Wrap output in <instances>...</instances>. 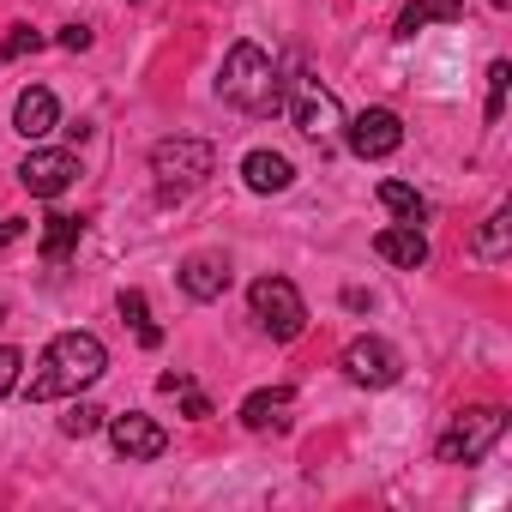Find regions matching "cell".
<instances>
[{
  "label": "cell",
  "instance_id": "obj_19",
  "mask_svg": "<svg viewBox=\"0 0 512 512\" xmlns=\"http://www.w3.org/2000/svg\"><path fill=\"white\" fill-rule=\"evenodd\" d=\"M506 229H512V211L500 205V211L476 229V241H470V247H476V260H500V253H506Z\"/></svg>",
  "mask_w": 512,
  "mask_h": 512
},
{
  "label": "cell",
  "instance_id": "obj_26",
  "mask_svg": "<svg viewBox=\"0 0 512 512\" xmlns=\"http://www.w3.org/2000/svg\"><path fill=\"white\" fill-rule=\"evenodd\" d=\"M61 49L85 55V49H91V25H67V31H61Z\"/></svg>",
  "mask_w": 512,
  "mask_h": 512
},
{
  "label": "cell",
  "instance_id": "obj_3",
  "mask_svg": "<svg viewBox=\"0 0 512 512\" xmlns=\"http://www.w3.org/2000/svg\"><path fill=\"white\" fill-rule=\"evenodd\" d=\"M247 308H253V320H260V332L278 338V344H296L308 332V302L296 296L290 278H260L247 290Z\"/></svg>",
  "mask_w": 512,
  "mask_h": 512
},
{
  "label": "cell",
  "instance_id": "obj_20",
  "mask_svg": "<svg viewBox=\"0 0 512 512\" xmlns=\"http://www.w3.org/2000/svg\"><path fill=\"white\" fill-rule=\"evenodd\" d=\"M121 320H133V332H139V344H145V350H157V344H163V332L145 320V296H139V290H127V296H121Z\"/></svg>",
  "mask_w": 512,
  "mask_h": 512
},
{
  "label": "cell",
  "instance_id": "obj_25",
  "mask_svg": "<svg viewBox=\"0 0 512 512\" xmlns=\"http://www.w3.org/2000/svg\"><path fill=\"white\" fill-rule=\"evenodd\" d=\"M181 410H187V422H205V416H211V398L193 392V386H181Z\"/></svg>",
  "mask_w": 512,
  "mask_h": 512
},
{
  "label": "cell",
  "instance_id": "obj_8",
  "mask_svg": "<svg viewBox=\"0 0 512 512\" xmlns=\"http://www.w3.org/2000/svg\"><path fill=\"white\" fill-rule=\"evenodd\" d=\"M79 175H85V169H79L73 151H31V157L19 163V181H25L31 199H61Z\"/></svg>",
  "mask_w": 512,
  "mask_h": 512
},
{
  "label": "cell",
  "instance_id": "obj_6",
  "mask_svg": "<svg viewBox=\"0 0 512 512\" xmlns=\"http://www.w3.org/2000/svg\"><path fill=\"white\" fill-rule=\"evenodd\" d=\"M290 115H296V127H302L314 145H326V139L344 127V109H338V97H332L320 79H296V85H290Z\"/></svg>",
  "mask_w": 512,
  "mask_h": 512
},
{
  "label": "cell",
  "instance_id": "obj_7",
  "mask_svg": "<svg viewBox=\"0 0 512 512\" xmlns=\"http://www.w3.org/2000/svg\"><path fill=\"white\" fill-rule=\"evenodd\" d=\"M344 374L356 380V386H398L404 380V356L386 344V338H350L344 344Z\"/></svg>",
  "mask_w": 512,
  "mask_h": 512
},
{
  "label": "cell",
  "instance_id": "obj_11",
  "mask_svg": "<svg viewBox=\"0 0 512 512\" xmlns=\"http://www.w3.org/2000/svg\"><path fill=\"white\" fill-rule=\"evenodd\" d=\"M374 253L386 266H398V272H416V266H428V235L416 223H392V229L374 235Z\"/></svg>",
  "mask_w": 512,
  "mask_h": 512
},
{
  "label": "cell",
  "instance_id": "obj_4",
  "mask_svg": "<svg viewBox=\"0 0 512 512\" xmlns=\"http://www.w3.org/2000/svg\"><path fill=\"white\" fill-rule=\"evenodd\" d=\"M500 434H506V410L500 404H476V410H464V416H452V428L440 434V464H476V458H488L494 446H500Z\"/></svg>",
  "mask_w": 512,
  "mask_h": 512
},
{
  "label": "cell",
  "instance_id": "obj_21",
  "mask_svg": "<svg viewBox=\"0 0 512 512\" xmlns=\"http://www.w3.org/2000/svg\"><path fill=\"white\" fill-rule=\"evenodd\" d=\"M103 416H109V410H97V404H85V398H79V404H73V410L61 416V434L85 440V434H97V428H103Z\"/></svg>",
  "mask_w": 512,
  "mask_h": 512
},
{
  "label": "cell",
  "instance_id": "obj_2",
  "mask_svg": "<svg viewBox=\"0 0 512 512\" xmlns=\"http://www.w3.org/2000/svg\"><path fill=\"white\" fill-rule=\"evenodd\" d=\"M217 97L247 109V115H278L284 109V85L272 73V55L260 43H235L223 55V79H217Z\"/></svg>",
  "mask_w": 512,
  "mask_h": 512
},
{
  "label": "cell",
  "instance_id": "obj_13",
  "mask_svg": "<svg viewBox=\"0 0 512 512\" xmlns=\"http://www.w3.org/2000/svg\"><path fill=\"white\" fill-rule=\"evenodd\" d=\"M241 181H247V193H284L296 181V169H290L284 151H247L241 157Z\"/></svg>",
  "mask_w": 512,
  "mask_h": 512
},
{
  "label": "cell",
  "instance_id": "obj_27",
  "mask_svg": "<svg viewBox=\"0 0 512 512\" xmlns=\"http://www.w3.org/2000/svg\"><path fill=\"white\" fill-rule=\"evenodd\" d=\"M19 235H25V217H0V247L19 241Z\"/></svg>",
  "mask_w": 512,
  "mask_h": 512
},
{
  "label": "cell",
  "instance_id": "obj_16",
  "mask_svg": "<svg viewBox=\"0 0 512 512\" xmlns=\"http://www.w3.org/2000/svg\"><path fill=\"white\" fill-rule=\"evenodd\" d=\"M458 19H464V0H410L398 13V37H416L428 25H458Z\"/></svg>",
  "mask_w": 512,
  "mask_h": 512
},
{
  "label": "cell",
  "instance_id": "obj_9",
  "mask_svg": "<svg viewBox=\"0 0 512 512\" xmlns=\"http://www.w3.org/2000/svg\"><path fill=\"white\" fill-rule=\"evenodd\" d=\"M344 145H350L356 157H392V151L404 145V121H398L392 109H362V115L344 127Z\"/></svg>",
  "mask_w": 512,
  "mask_h": 512
},
{
  "label": "cell",
  "instance_id": "obj_1",
  "mask_svg": "<svg viewBox=\"0 0 512 512\" xmlns=\"http://www.w3.org/2000/svg\"><path fill=\"white\" fill-rule=\"evenodd\" d=\"M103 368H109L103 338H91V332H61V338H49V350H43V362H37V374H31L25 392H31V404L79 398L85 386L103 380Z\"/></svg>",
  "mask_w": 512,
  "mask_h": 512
},
{
  "label": "cell",
  "instance_id": "obj_15",
  "mask_svg": "<svg viewBox=\"0 0 512 512\" xmlns=\"http://www.w3.org/2000/svg\"><path fill=\"white\" fill-rule=\"evenodd\" d=\"M290 404H296V392H290V386H266V392H253V398L241 404V422H247L253 434L284 428V422H290Z\"/></svg>",
  "mask_w": 512,
  "mask_h": 512
},
{
  "label": "cell",
  "instance_id": "obj_12",
  "mask_svg": "<svg viewBox=\"0 0 512 512\" xmlns=\"http://www.w3.org/2000/svg\"><path fill=\"white\" fill-rule=\"evenodd\" d=\"M181 290L193 302H217L229 290V260H217V253H193V260H181Z\"/></svg>",
  "mask_w": 512,
  "mask_h": 512
},
{
  "label": "cell",
  "instance_id": "obj_23",
  "mask_svg": "<svg viewBox=\"0 0 512 512\" xmlns=\"http://www.w3.org/2000/svg\"><path fill=\"white\" fill-rule=\"evenodd\" d=\"M19 368H25V356H19L13 344H0V398H7V392L19 386Z\"/></svg>",
  "mask_w": 512,
  "mask_h": 512
},
{
  "label": "cell",
  "instance_id": "obj_22",
  "mask_svg": "<svg viewBox=\"0 0 512 512\" xmlns=\"http://www.w3.org/2000/svg\"><path fill=\"white\" fill-rule=\"evenodd\" d=\"M506 85H512V67H506V61H494V67H488V109H482L488 121H500V115H506Z\"/></svg>",
  "mask_w": 512,
  "mask_h": 512
},
{
  "label": "cell",
  "instance_id": "obj_24",
  "mask_svg": "<svg viewBox=\"0 0 512 512\" xmlns=\"http://www.w3.org/2000/svg\"><path fill=\"white\" fill-rule=\"evenodd\" d=\"M37 49H43V37H37V31H25V25H19L7 43H0V55H7V61H19V55H37Z\"/></svg>",
  "mask_w": 512,
  "mask_h": 512
},
{
  "label": "cell",
  "instance_id": "obj_10",
  "mask_svg": "<svg viewBox=\"0 0 512 512\" xmlns=\"http://www.w3.org/2000/svg\"><path fill=\"white\" fill-rule=\"evenodd\" d=\"M109 440H115V452H121L127 464H151V458H163V446H169V434H163L151 416H139V410L109 416Z\"/></svg>",
  "mask_w": 512,
  "mask_h": 512
},
{
  "label": "cell",
  "instance_id": "obj_5",
  "mask_svg": "<svg viewBox=\"0 0 512 512\" xmlns=\"http://www.w3.org/2000/svg\"><path fill=\"white\" fill-rule=\"evenodd\" d=\"M217 169V151L205 145V139H163L157 151H151V175H157V187L175 199V193H193L205 175Z\"/></svg>",
  "mask_w": 512,
  "mask_h": 512
},
{
  "label": "cell",
  "instance_id": "obj_18",
  "mask_svg": "<svg viewBox=\"0 0 512 512\" xmlns=\"http://www.w3.org/2000/svg\"><path fill=\"white\" fill-rule=\"evenodd\" d=\"M380 205H386L398 223H422V217H428V199H422L416 187H404V181H380Z\"/></svg>",
  "mask_w": 512,
  "mask_h": 512
},
{
  "label": "cell",
  "instance_id": "obj_14",
  "mask_svg": "<svg viewBox=\"0 0 512 512\" xmlns=\"http://www.w3.org/2000/svg\"><path fill=\"white\" fill-rule=\"evenodd\" d=\"M13 127H19L25 139H49V133L61 127V103H55V91L31 85V91L19 97V109H13Z\"/></svg>",
  "mask_w": 512,
  "mask_h": 512
},
{
  "label": "cell",
  "instance_id": "obj_17",
  "mask_svg": "<svg viewBox=\"0 0 512 512\" xmlns=\"http://www.w3.org/2000/svg\"><path fill=\"white\" fill-rule=\"evenodd\" d=\"M79 235H85V217H67V211L43 217V260L49 266H67L73 247H79Z\"/></svg>",
  "mask_w": 512,
  "mask_h": 512
}]
</instances>
